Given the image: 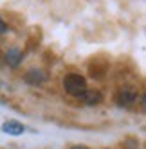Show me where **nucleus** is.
<instances>
[{
	"label": "nucleus",
	"instance_id": "6",
	"mask_svg": "<svg viewBox=\"0 0 146 149\" xmlns=\"http://www.w3.org/2000/svg\"><path fill=\"white\" fill-rule=\"evenodd\" d=\"M2 130H4V133H7V135L18 136V135L24 133V126H22V122H18V120H7V122H4Z\"/></svg>",
	"mask_w": 146,
	"mask_h": 149
},
{
	"label": "nucleus",
	"instance_id": "4",
	"mask_svg": "<svg viewBox=\"0 0 146 149\" xmlns=\"http://www.w3.org/2000/svg\"><path fill=\"white\" fill-rule=\"evenodd\" d=\"M81 101L85 102V104H88V106H92V104H99L101 101H103V95H101V92L99 90H85L81 95Z\"/></svg>",
	"mask_w": 146,
	"mask_h": 149
},
{
	"label": "nucleus",
	"instance_id": "8",
	"mask_svg": "<svg viewBox=\"0 0 146 149\" xmlns=\"http://www.w3.org/2000/svg\"><path fill=\"white\" fill-rule=\"evenodd\" d=\"M70 149H88V147H85V146H74V147H70Z\"/></svg>",
	"mask_w": 146,
	"mask_h": 149
},
{
	"label": "nucleus",
	"instance_id": "7",
	"mask_svg": "<svg viewBox=\"0 0 146 149\" xmlns=\"http://www.w3.org/2000/svg\"><path fill=\"white\" fill-rule=\"evenodd\" d=\"M6 31H7V25H6V22H4V20L0 18V34H4Z\"/></svg>",
	"mask_w": 146,
	"mask_h": 149
},
{
	"label": "nucleus",
	"instance_id": "3",
	"mask_svg": "<svg viewBox=\"0 0 146 149\" xmlns=\"http://www.w3.org/2000/svg\"><path fill=\"white\" fill-rule=\"evenodd\" d=\"M137 101V92L132 90V88H123L117 92V102L121 106H130Z\"/></svg>",
	"mask_w": 146,
	"mask_h": 149
},
{
	"label": "nucleus",
	"instance_id": "1",
	"mask_svg": "<svg viewBox=\"0 0 146 149\" xmlns=\"http://www.w3.org/2000/svg\"><path fill=\"white\" fill-rule=\"evenodd\" d=\"M63 88L70 95L79 97V95L87 90V81H85L83 76H79V74H67L63 77Z\"/></svg>",
	"mask_w": 146,
	"mask_h": 149
},
{
	"label": "nucleus",
	"instance_id": "2",
	"mask_svg": "<svg viewBox=\"0 0 146 149\" xmlns=\"http://www.w3.org/2000/svg\"><path fill=\"white\" fill-rule=\"evenodd\" d=\"M22 59H24V52L20 50L18 47H11V49H7V52L4 54V61H6L11 68H16L20 63H22Z\"/></svg>",
	"mask_w": 146,
	"mask_h": 149
},
{
	"label": "nucleus",
	"instance_id": "5",
	"mask_svg": "<svg viewBox=\"0 0 146 149\" xmlns=\"http://www.w3.org/2000/svg\"><path fill=\"white\" fill-rule=\"evenodd\" d=\"M45 74L41 72V68H31L27 74H25V83L29 84H41L45 83Z\"/></svg>",
	"mask_w": 146,
	"mask_h": 149
},
{
	"label": "nucleus",
	"instance_id": "9",
	"mask_svg": "<svg viewBox=\"0 0 146 149\" xmlns=\"http://www.w3.org/2000/svg\"><path fill=\"white\" fill-rule=\"evenodd\" d=\"M2 63H4V56L0 54V67H2Z\"/></svg>",
	"mask_w": 146,
	"mask_h": 149
}]
</instances>
